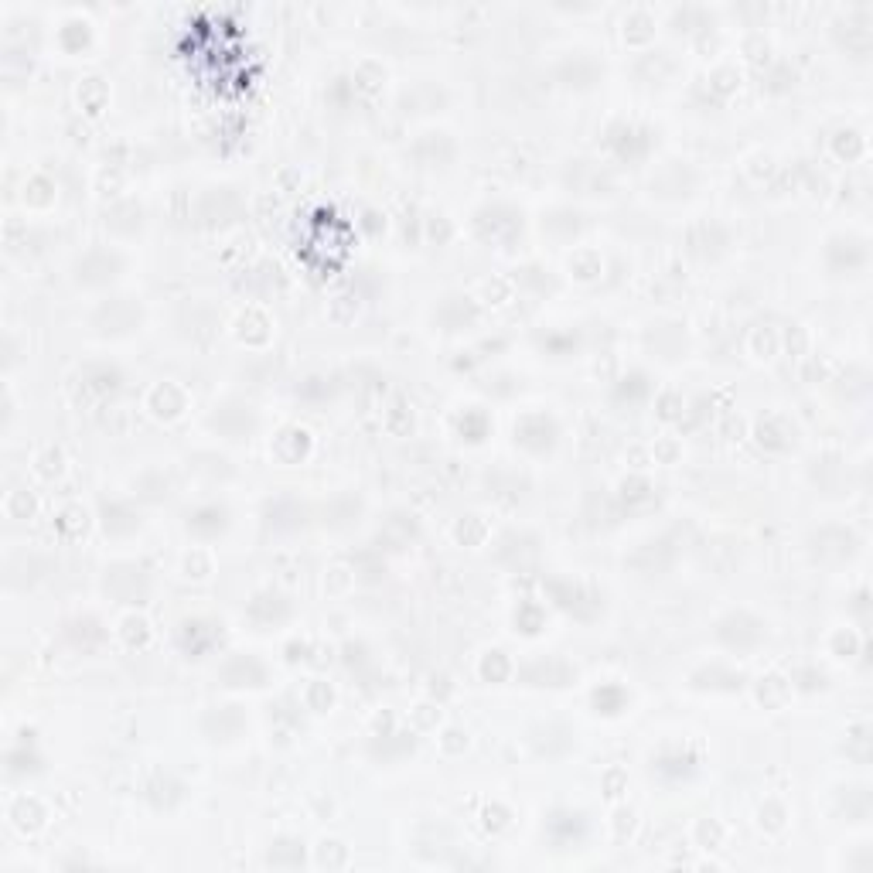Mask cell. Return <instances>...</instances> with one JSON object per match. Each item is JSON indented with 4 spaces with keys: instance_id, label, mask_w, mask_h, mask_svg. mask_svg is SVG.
<instances>
[{
    "instance_id": "obj_45",
    "label": "cell",
    "mask_w": 873,
    "mask_h": 873,
    "mask_svg": "<svg viewBox=\"0 0 873 873\" xmlns=\"http://www.w3.org/2000/svg\"><path fill=\"white\" fill-rule=\"evenodd\" d=\"M785 819H788L785 805L775 802V798L761 805V829H768V833H781V829H785Z\"/></svg>"
},
{
    "instance_id": "obj_42",
    "label": "cell",
    "mask_w": 873,
    "mask_h": 873,
    "mask_svg": "<svg viewBox=\"0 0 873 873\" xmlns=\"http://www.w3.org/2000/svg\"><path fill=\"white\" fill-rule=\"evenodd\" d=\"M331 703H335L331 686L321 683V679H314V683L307 686V693H304V706H307V710H314V713H324V710H331Z\"/></svg>"
},
{
    "instance_id": "obj_2",
    "label": "cell",
    "mask_w": 873,
    "mask_h": 873,
    "mask_svg": "<svg viewBox=\"0 0 873 873\" xmlns=\"http://www.w3.org/2000/svg\"><path fill=\"white\" fill-rule=\"evenodd\" d=\"M123 270H127L123 253H116V249H110V246H96L72 263V284L82 287V290H103V287H110L113 280H120Z\"/></svg>"
},
{
    "instance_id": "obj_10",
    "label": "cell",
    "mask_w": 873,
    "mask_h": 873,
    "mask_svg": "<svg viewBox=\"0 0 873 873\" xmlns=\"http://www.w3.org/2000/svg\"><path fill=\"white\" fill-rule=\"evenodd\" d=\"M560 444V427L550 413H526L515 423V447L526 451L529 457H546Z\"/></svg>"
},
{
    "instance_id": "obj_30",
    "label": "cell",
    "mask_w": 873,
    "mask_h": 873,
    "mask_svg": "<svg viewBox=\"0 0 873 873\" xmlns=\"http://www.w3.org/2000/svg\"><path fill=\"white\" fill-rule=\"evenodd\" d=\"M437 307H444V311H451V318H444V321H437L440 324V331H464L468 328V324H475L478 321V304L471 301L468 294H451V297H444V301H440Z\"/></svg>"
},
{
    "instance_id": "obj_9",
    "label": "cell",
    "mask_w": 873,
    "mask_h": 873,
    "mask_svg": "<svg viewBox=\"0 0 873 873\" xmlns=\"http://www.w3.org/2000/svg\"><path fill=\"white\" fill-rule=\"evenodd\" d=\"M215 679L226 689H266L270 686V669H266L260 655L232 652L229 659L215 669Z\"/></svg>"
},
{
    "instance_id": "obj_43",
    "label": "cell",
    "mask_w": 873,
    "mask_h": 873,
    "mask_svg": "<svg viewBox=\"0 0 873 873\" xmlns=\"http://www.w3.org/2000/svg\"><path fill=\"white\" fill-rule=\"evenodd\" d=\"M464 430H468V440H471V444H481V440H485V434H488V420H485V413L475 410V406H471V410H464V417H461V434H464Z\"/></svg>"
},
{
    "instance_id": "obj_40",
    "label": "cell",
    "mask_w": 873,
    "mask_h": 873,
    "mask_svg": "<svg viewBox=\"0 0 873 873\" xmlns=\"http://www.w3.org/2000/svg\"><path fill=\"white\" fill-rule=\"evenodd\" d=\"M652 498H655V488H652V481H648V478L631 475V478L621 481V502H628V505H648Z\"/></svg>"
},
{
    "instance_id": "obj_13",
    "label": "cell",
    "mask_w": 873,
    "mask_h": 873,
    "mask_svg": "<svg viewBox=\"0 0 873 873\" xmlns=\"http://www.w3.org/2000/svg\"><path fill=\"white\" fill-rule=\"evenodd\" d=\"M185 529L198 543H215L232 529V512L222 502H202L185 515Z\"/></svg>"
},
{
    "instance_id": "obj_17",
    "label": "cell",
    "mask_w": 873,
    "mask_h": 873,
    "mask_svg": "<svg viewBox=\"0 0 873 873\" xmlns=\"http://www.w3.org/2000/svg\"><path fill=\"white\" fill-rule=\"evenodd\" d=\"M249 720L243 717L239 706H212L202 717V734L209 737L212 744H236L239 737L246 734Z\"/></svg>"
},
{
    "instance_id": "obj_39",
    "label": "cell",
    "mask_w": 873,
    "mask_h": 873,
    "mask_svg": "<svg viewBox=\"0 0 873 873\" xmlns=\"http://www.w3.org/2000/svg\"><path fill=\"white\" fill-rule=\"evenodd\" d=\"M120 635L130 648H144L151 642V625H147V618H140V614H127V618L120 621Z\"/></svg>"
},
{
    "instance_id": "obj_29",
    "label": "cell",
    "mask_w": 873,
    "mask_h": 873,
    "mask_svg": "<svg viewBox=\"0 0 873 873\" xmlns=\"http://www.w3.org/2000/svg\"><path fill=\"white\" fill-rule=\"evenodd\" d=\"M266 867L273 870H297L304 867V839L297 836H280L266 850Z\"/></svg>"
},
{
    "instance_id": "obj_6",
    "label": "cell",
    "mask_w": 873,
    "mask_h": 873,
    "mask_svg": "<svg viewBox=\"0 0 873 873\" xmlns=\"http://www.w3.org/2000/svg\"><path fill=\"white\" fill-rule=\"evenodd\" d=\"M103 590L120 604H144L151 597V573L137 560H120L106 567Z\"/></svg>"
},
{
    "instance_id": "obj_14",
    "label": "cell",
    "mask_w": 873,
    "mask_h": 873,
    "mask_svg": "<svg viewBox=\"0 0 873 873\" xmlns=\"http://www.w3.org/2000/svg\"><path fill=\"white\" fill-rule=\"evenodd\" d=\"M174 642L188 659H202L215 645H222V625H215L209 618H185L174 631Z\"/></svg>"
},
{
    "instance_id": "obj_47",
    "label": "cell",
    "mask_w": 873,
    "mask_h": 873,
    "mask_svg": "<svg viewBox=\"0 0 873 873\" xmlns=\"http://www.w3.org/2000/svg\"><path fill=\"white\" fill-rule=\"evenodd\" d=\"M318 863L321 867H342V863H348V850L342 843H335V839H324V843L318 846Z\"/></svg>"
},
{
    "instance_id": "obj_34",
    "label": "cell",
    "mask_w": 873,
    "mask_h": 873,
    "mask_svg": "<svg viewBox=\"0 0 873 873\" xmlns=\"http://www.w3.org/2000/svg\"><path fill=\"white\" fill-rule=\"evenodd\" d=\"M833 536H836V539H829V532H826V529L812 536V550L819 553V560H826L829 553H836L839 560H846V556H853V553H856V536H853V529L833 526Z\"/></svg>"
},
{
    "instance_id": "obj_27",
    "label": "cell",
    "mask_w": 873,
    "mask_h": 873,
    "mask_svg": "<svg viewBox=\"0 0 873 873\" xmlns=\"http://www.w3.org/2000/svg\"><path fill=\"white\" fill-rule=\"evenodd\" d=\"M648 396H652V379H648V372H642V369L625 372L611 389V399L618 406H638V403H645Z\"/></svg>"
},
{
    "instance_id": "obj_19",
    "label": "cell",
    "mask_w": 873,
    "mask_h": 873,
    "mask_svg": "<svg viewBox=\"0 0 873 873\" xmlns=\"http://www.w3.org/2000/svg\"><path fill=\"white\" fill-rule=\"evenodd\" d=\"M99 526H103L106 539H130L140 532V512L133 509L130 502H123V498H103L99 502Z\"/></svg>"
},
{
    "instance_id": "obj_22",
    "label": "cell",
    "mask_w": 873,
    "mask_h": 873,
    "mask_svg": "<svg viewBox=\"0 0 873 873\" xmlns=\"http://www.w3.org/2000/svg\"><path fill=\"white\" fill-rule=\"evenodd\" d=\"M519 679L526 686H550V689H563V686H573L577 683V669L563 659H539V662H529L526 669L519 672Z\"/></svg>"
},
{
    "instance_id": "obj_23",
    "label": "cell",
    "mask_w": 873,
    "mask_h": 873,
    "mask_svg": "<svg viewBox=\"0 0 873 873\" xmlns=\"http://www.w3.org/2000/svg\"><path fill=\"white\" fill-rule=\"evenodd\" d=\"M546 836H550L560 850H567V846H573V843H584L587 816L584 812H573V809H553L550 816H546Z\"/></svg>"
},
{
    "instance_id": "obj_31",
    "label": "cell",
    "mask_w": 873,
    "mask_h": 873,
    "mask_svg": "<svg viewBox=\"0 0 873 873\" xmlns=\"http://www.w3.org/2000/svg\"><path fill=\"white\" fill-rule=\"evenodd\" d=\"M580 229H584V215H580L577 209H553L550 215H543V232L550 239H560V243H570V239L580 236Z\"/></svg>"
},
{
    "instance_id": "obj_28",
    "label": "cell",
    "mask_w": 873,
    "mask_h": 873,
    "mask_svg": "<svg viewBox=\"0 0 873 873\" xmlns=\"http://www.w3.org/2000/svg\"><path fill=\"white\" fill-rule=\"evenodd\" d=\"M263 522L273 532H294L304 526V505H297L294 498H277V502L266 505Z\"/></svg>"
},
{
    "instance_id": "obj_1",
    "label": "cell",
    "mask_w": 873,
    "mask_h": 873,
    "mask_svg": "<svg viewBox=\"0 0 873 873\" xmlns=\"http://www.w3.org/2000/svg\"><path fill=\"white\" fill-rule=\"evenodd\" d=\"M713 638H717L720 648H727L730 655H754L758 648L768 642V625L751 611H727L723 618L713 625Z\"/></svg>"
},
{
    "instance_id": "obj_36",
    "label": "cell",
    "mask_w": 873,
    "mask_h": 873,
    "mask_svg": "<svg viewBox=\"0 0 873 873\" xmlns=\"http://www.w3.org/2000/svg\"><path fill=\"white\" fill-rule=\"evenodd\" d=\"M628 689L618 686V683H608L601 689H594V696H590V706H594L597 717H618V713L628 710Z\"/></svg>"
},
{
    "instance_id": "obj_20",
    "label": "cell",
    "mask_w": 873,
    "mask_h": 873,
    "mask_svg": "<svg viewBox=\"0 0 873 873\" xmlns=\"http://www.w3.org/2000/svg\"><path fill=\"white\" fill-rule=\"evenodd\" d=\"M696 181H700V178H696V171L689 168L686 161H669L659 174H655L648 188H652V195L665 198V202H679V198L693 195Z\"/></svg>"
},
{
    "instance_id": "obj_8",
    "label": "cell",
    "mask_w": 873,
    "mask_h": 873,
    "mask_svg": "<svg viewBox=\"0 0 873 873\" xmlns=\"http://www.w3.org/2000/svg\"><path fill=\"white\" fill-rule=\"evenodd\" d=\"M260 427V413L253 410L243 399H226V403H215L209 413V430H215L226 440H249Z\"/></svg>"
},
{
    "instance_id": "obj_26",
    "label": "cell",
    "mask_w": 873,
    "mask_h": 873,
    "mask_svg": "<svg viewBox=\"0 0 873 873\" xmlns=\"http://www.w3.org/2000/svg\"><path fill=\"white\" fill-rule=\"evenodd\" d=\"M700 768V758L696 754L683 751V747H669V751H662L659 758H652V775L662 778V781H686L693 771Z\"/></svg>"
},
{
    "instance_id": "obj_24",
    "label": "cell",
    "mask_w": 873,
    "mask_h": 873,
    "mask_svg": "<svg viewBox=\"0 0 873 873\" xmlns=\"http://www.w3.org/2000/svg\"><path fill=\"white\" fill-rule=\"evenodd\" d=\"M144 798L151 802L154 812H174L188 798V788L181 785L174 775H168V771H157V775L144 785Z\"/></svg>"
},
{
    "instance_id": "obj_3",
    "label": "cell",
    "mask_w": 873,
    "mask_h": 873,
    "mask_svg": "<svg viewBox=\"0 0 873 873\" xmlns=\"http://www.w3.org/2000/svg\"><path fill=\"white\" fill-rule=\"evenodd\" d=\"M543 590L550 594V604L553 608H560L563 614H570V618L577 621H594L597 614H601L604 601L601 594H597L594 587L580 584V580H567V577H550L543 584Z\"/></svg>"
},
{
    "instance_id": "obj_7",
    "label": "cell",
    "mask_w": 873,
    "mask_h": 873,
    "mask_svg": "<svg viewBox=\"0 0 873 873\" xmlns=\"http://www.w3.org/2000/svg\"><path fill=\"white\" fill-rule=\"evenodd\" d=\"M870 263V243L860 232H836L826 243V266L836 277H860Z\"/></svg>"
},
{
    "instance_id": "obj_12",
    "label": "cell",
    "mask_w": 873,
    "mask_h": 873,
    "mask_svg": "<svg viewBox=\"0 0 873 873\" xmlns=\"http://www.w3.org/2000/svg\"><path fill=\"white\" fill-rule=\"evenodd\" d=\"M475 236L485 243H509V239L522 236V212L505 202L485 205L475 212Z\"/></svg>"
},
{
    "instance_id": "obj_35",
    "label": "cell",
    "mask_w": 873,
    "mask_h": 873,
    "mask_svg": "<svg viewBox=\"0 0 873 873\" xmlns=\"http://www.w3.org/2000/svg\"><path fill=\"white\" fill-rule=\"evenodd\" d=\"M41 764H45V758L35 751V744H28V747L18 744V747H11V751H7V778H11V781L31 778V775H38V771H41Z\"/></svg>"
},
{
    "instance_id": "obj_49",
    "label": "cell",
    "mask_w": 873,
    "mask_h": 873,
    "mask_svg": "<svg viewBox=\"0 0 873 873\" xmlns=\"http://www.w3.org/2000/svg\"><path fill=\"white\" fill-rule=\"evenodd\" d=\"M195 567L198 570V580H205L212 573V556L205 553V550H191L188 556H185V573Z\"/></svg>"
},
{
    "instance_id": "obj_11",
    "label": "cell",
    "mask_w": 873,
    "mask_h": 873,
    "mask_svg": "<svg viewBox=\"0 0 873 873\" xmlns=\"http://www.w3.org/2000/svg\"><path fill=\"white\" fill-rule=\"evenodd\" d=\"M243 614L253 621L256 631H280L290 618H294V601H290L284 590L266 587V590H256V594L249 597Z\"/></svg>"
},
{
    "instance_id": "obj_5",
    "label": "cell",
    "mask_w": 873,
    "mask_h": 873,
    "mask_svg": "<svg viewBox=\"0 0 873 873\" xmlns=\"http://www.w3.org/2000/svg\"><path fill=\"white\" fill-rule=\"evenodd\" d=\"M604 151L621 164H638L652 151V130L631 120H611L604 127Z\"/></svg>"
},
{
    "instance_id": "obj_21",
    "label": "cell",
    "mask_w": 873,
    "mask_h": 873,
    "mask_svg": "<svg viewBox=\"0 0 873 873\" xmlns=\"http://www.w3.org/2000/svg\"><path fill=\"white\" fill-rule=\"evenodd\" d=\"M744 683H747L744 672L727 662L700 665V669L689 676V686L700 689V693H737V689H744Z\"/></svg>"
},
{
    "instance_id": "obj_16",
    "label": "cell",
    "mask_w": 873,
    "mask_h": 873,
    "mask_svg": "<svg viewBox=\"0 0 873 873\" xmlns=\"http://www.w3.org/2000/svg\"><path fill=\"white\" fill-rule=\"evenodd\" d=\"M106 638H110V631H106V625L96 614H76V618H69L62 625V642L82 655H96L106 645Z\"/></svg>"
},
{
    "instance_id": "obj_46",
    "label": "cell",
    "mask_w": 873,
    "mask_h": 873,
    "mask_svg": "<svg viewBox=\"0 0 873 873\" xmlns=\"http://www.w3.org/2000/svg\"><path fill=\"white\" fill-rule=\"evenodd\" d=\"M35 471L45 481H52V478H58L65 471V457H62V451H55V447H48L45 454L38 457V464H35Z\"/></svg>"
},
{
    "instance_id": "obj_44",
    "label": "cell",
    "mask_w": 873,
    "mask_h": 873,
    "mask_svg": "<svg viewBox=\"0 0 873 873\" xmlns=\"http://www.w3.org/2000/svg\"><path fill=\"white\" fill-rule=\"evenodd\" d=\"M24 191H35V195H28L24 198V202H31V205H38V209H45V205H52L55 202V185L48 178H31L28 185H24Z\"/></svg>"
},
{
    "instance_id": "obj_25",
    "label": "cell",
    "mask_w": 873,
    "mask_h": 873,
    "mask_svg": "<svg viewBox=\"0 0 873 873\" xmlns=\"http://www.w3.org/2000/svg\"><path fill=\"white\" fill-rule=\"evenodd\" d=\"M147 410H151L157 420H178V417H185V410H188L185 389L174 386V382H157L151 393H147Z\"/></svg>"
},
{
    "instance_id": "obj_32",
    "label": "cell",
    "mask_w": 873,
    "mask_h": 873,
    "mask_svg": "<svg viewBox=\"0 0 873 873\" xmlns=\"http://www.w3.org/2000/svg\"><path fill=\"white\" fill-rule=\"evenodd\" d=\"M754 440H758L764 451H775V454L788 451V447L795 444L792 427H788V423L781 420V417H764V420H758V427H754Z\"/></svg>"
},
{
    "instance_id": "obj_4",
    "label": "cell",
    "mask_w": 873,
    "mask_h": 873,
    "mask_svg": "<svg viewBox=\"0 0 873 873\" xmlns=\"http://www.w3.org/2000/svg\"><path fill=\"white\" fill-rule=\"evenodd\" d=\"M140 324H144V307L133 297H106L89 318V328L99 338H127L140 331Z\"/></svg>"
},
{
    "instance_id": "obj_33",
    "label": "cell",
    "mask_w": 873,
    "mask_h": 873,
    "mask_svg": "<svg viewBox=\"0 0 873 873\" xmlns=\"http://www.w3.org/2000/svg\"><path fill=\"white\" fill-rule=\"evenodd\" d=\"M7 819L14 822V826L21 829V833H38L41 826H45V805L38 802V798L31 795H21L11 802V809H7Z\"/></svg>"
},
{
    "instance_id": "obj_48",
    "label": "cell",
    "mask_w": 873,
    "mask_h": 873,
    "mask_svg": "<svg viewBox=\"0 0 873 873\" xmlns=\"http://www.w3.org/2000/svg\"><path fill=\"white\" fill-rule=\"evenodd\" d=\"M710 82H713V89H717V93H734V89L741 86V76H737V69H730V65H723V69L713 72Z\"/></svg>"
},
{
    "instance_id": "obj_15",
    "label": "cell",
    "mask_w": 873,
    "mask_h": 873,
    "mask_svg": "<svg viewBox=\"0 0 873 873\" xmlns=\"http://www.w3.org/2000/svg\"><path fill=\"white\" fill-rule=\"evenodd\" d=\"M556 79H560L567 89L587 93V89H594L604 82V65L597 62L590 52H570L560 65H556Z\"/></svg>"
},
{
    "instance_id": "obj_38",
    "label": "cell",
    "mask_w": 873,
    "mask_h": 873,
    "mask_svg": "<svg viewBox=\"0 0 873 873\" xmlns=\"http://www.w3.org/2000/svg\"><path fill=\"white\" fill-rule=\"evenodd\" d=\"M478 672H481V679H488V683H502V679L512 676V662H509V655H505L502 648H492V652H485Z\"/></svg>"
},
{
    "instance_id": "obj_41",
    "label": "cell",
    "mask_w": 873,
    "mask_h": 873,
    "mask_svg": "<svg viewBox=\"0 0 873 873\" xmlns=\"http://www.w3.org/2000/svg\"><path fill=\"white\" fill-rule=\"evenodd\" d=\"M4 509L11 519H28V515H35L38 502H35V495H28V488H14V492L7 495Z\"/></svg>"
},
{
    "instance_id": "obj_37",
    "label": "cell",
    "mask_w": 873,
    "mask_h": 873,
    "mask_svg": "<svg viewBox=\"0 0 873 873\" xmlns=\"http://www.w3.org/2000/svg\"><path fill=\"white\" fill-rule=\"evenodd\" d=\"M515 631H522V635H539V631H543V625H546V611L539 608L536 601H522L519 604V611H515Z\"/></svg>"
},
{
    "instance_id": "obj_18",
    "label": "cell",
    "mask_w": 873,
    "mask_h": 873,
    "mask_svg": "<svg viewBox=\"0 0 873 873\" xmlns=\"http://www.w3.org/2000/svg\"><path fill=\"white\" fill-rule=\"evenodd\" d=\"M79 389H82V396L93 399V403H106V399L120 396L123 372L110 362H93L79 372Z\"/></svg>"
}]
</instances>
